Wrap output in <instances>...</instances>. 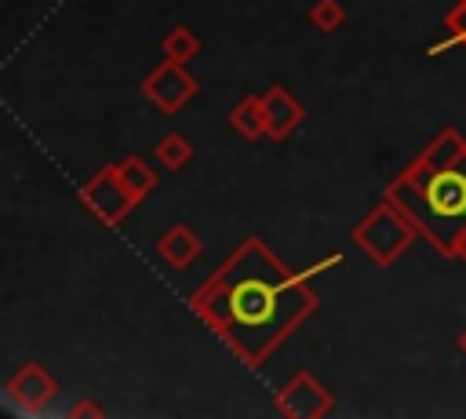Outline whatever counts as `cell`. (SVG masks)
<instances>
[{
	"mask_svg": "<svg viewBox=\"0 0 466 419\" xmlns=\"http://www.w3.org/2000/svg\"><path fill=\"white\" fill-rule=\"evenodd\" d=\"M386 200H393L415 230L451 259L466 233V138L455 128H444L397 182H390Z\"/></svg>",
	"mask_w": 466,
	"mask_h": 419,
	"instance_id": "1",
	"label": "cell"
},
{
	"mask_svg": "<svg viewBox=\"0 0 466 419\" xmlns=\"http://www.w3.org/2000/svg\"><path fill=\"white\" fill-rule=\"evenodd\" d=\"M309 273L288 277L277 262L269 266V273L258 270H244L237 277V284L229 281L226 291V317L229 324L240 332L237 339H251L255 342V357L262 350H269L291 324H299L309 310H313V295L302 288Z\"/></svg>",
	"mask_w": 466,
	"mask_h": 419,
	"instance_id": "2",
	"label": "cell"
},
{
	"mask_svg": "<svg viewBox=\"0 0 466 419\" xmlns=\"http://www.w3.org/2000/svg\"><path fill=\"white\" fill-rule=\"evenodd\" d=\"M415 222L393 204V200H386L382 208H375L357 230H353V240L379 262V266H390L393 259H400L404 255V248L415 240Z\"/></svg>",
	"mask_w": 466,
	"mask_h": 419,
	"instance_id": "3",
	"label": "cell"
},
{
	"mask_svg": "<svg viewBox=\"0 0 466 419\" xmlns=\"http://www.w3.org/2000/svg\"><path fill=\"white\" fill-rule=\"evenodd\" d=\"M84 200L91 204V211H95L102 222H116V219L135 204V197L124 189V182L116 179V171H102V175L84 189Z\"/></svg>",
	"mask_w": 466,
	"mask_h": 419,
	"instance_id": "4",
	"label": "cell"
},
{
	"mask_svg": "<svg viewBox=\"0 0 466 419\" xmlns=\"http://www.w3.org/2000/svg\"><path fill=\"white\" fill-rule=\"evenodd\" d=\"M146 91L153 95V102H157L160 109H178V106L193 95V80H189L178 66H164V69L153 73V80L146 84Z\"/></svg>",
	"mask_w": 466,
	"mask_h": 419,
	"instance_id": "5",
	"label": "cell"
},
{
	"mask_svg": "<svg viewBox=\"0 0 466 419\" xmlns=\"http://www.w3.org/2000/svg\"><path fill=\"white\" fill-rule=\"evenodd\" d=\"M262 113H266V131L273 138H284L299 120H302V106L284 91V87H273L266 98H262Z\"/></svg>",
	"mask_w": 466,
	"mask_h": 419,
	"instance_id": "6",
	"label": "cell"
},
{
	"mask_svg": "<svg viewBox=\"0 0 466 419\" xmlns=\"http://www.w3.org/2000/svg\"><path fill=\"white\" fill-rule=\"evenodd\" d=\"M233 128L240 131V135H248V138H255V135H262L266 131V113H262V102L258 98H244L237 109H233Z\"/></svg>",
	"mask_w": 466,
	"mask_h": 419,
	"instance_id": "7",
	"label": "cell"
},
{
	"mask_svg": "<svg viewBox=\"0 0 466 419\" xmlns=\"http://www.w3.org/2000/svg\"><path fill=\"white\" fill-rule=\"evenodd\" d=\"M116 179L124 182V189H127L135 200H138L142 193H149V189H153V182H157V179H153V171H149L142 160H135V157H131V160H124V164L116 168Z\"/></svg>",
	"mask_w": 466,
	"mask_h": 419,
	"instance_id": "8",
	"label": "cell"
},
{
	"mask_svg": "<svg viewBox=\"0 0 466 419\" xmlns=\"http://www.w3.org/2000/svg\"><path fill=\"white\" fill-rule=\"evenodd\" d=\"M444 26H448V40H441V44H433L430 47V55H441V51H448V47H466V0H459L448 15H444Z\"/></svg>",
	"mask_w": 466,
	"mask_h": 419,
	"instance_id": "9",
	"label": "cell"
},
{
	"mask_svg": "<svg viewBox=\"0 0 466 419\" xmlns=\"http://www.w3.org/2000/svg\"><path fill=\"white\" fill-rule=\"evenodd\" d=\"M160 248H164V255H167L175 266L189 262V259H193V251H197V244H193V237H189L186 230H175V233H167Z\"/></svg>",
	"mask_w": 466,
	"mask_h": 419,
	"instance_id": "10",
	"label": "cell"
},
{
	"mask_svg": "<svg viewBox=\"0 0 466 419\" xmlns=\"http://www.w3.org/2000/svg\"><path fill=\"white\" fill-rule=\"evenodd\" d=\"M309 18H313V26H317V29H324V33H328V29H339L346 15H342V4H339V0H317V4H313V11H309Z\"/></svg>",
	"mask_w": 466,
	"mask_h": 419,
	"instance_id": "11",
	"label": "cell"
},
{
	"mask_svg": "<svg viewBox=\"0 0 466 419\" xmlns=\"http://www.w3.org/2000/svg\"><path fill=\"white\" fill-rule=\"evenodd\" d=\"M157 153H160V160H164L167 168H182V164L189 160V146H186V138H178V135H171V138H164Z\"/></svg>",
	"mask_w": 466,
	"mask_h": 419,
	"instance_id": "12",
	"label": "cell"
},
{
	"mask_svg": "<svg viewBox=\"0 0 466 419\" xmlns=\"http://www.w3.org/2000/svg\"><path fill=\"white\" fill-rule=\"evenodd\" d=\"M164 47H167V55H171V58H186V55H193V51H197V44H193V36H189L186 29L171 33Z\"/></svg>",
	"mask_w": 466,
	"mask_h": 419,
	"instance_id": "13",
	"label": "cell"
},
{
	"mask_svg": "<svg viewBox=\"0 0 466 419\" xmlns=\"http://www.w3.org/2000/svg\"><path fill=\"white\" fill-rule=\"evenodd\" d=\"M459 350H462V353H466V332H462V335H459Z\"/></svg>",
	"mask_w": 466,
	"mask_h": 419,
	"instance_id": "14",
	"label": "cell"
}]
</instances>
